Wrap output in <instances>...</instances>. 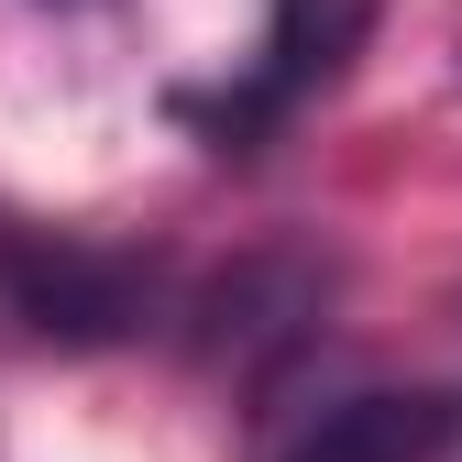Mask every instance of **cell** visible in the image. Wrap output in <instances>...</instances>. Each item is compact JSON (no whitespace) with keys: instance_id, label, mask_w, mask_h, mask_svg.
I'll return each mask as SVG.
<instances>
[{"instance_id":"obj_1","label":"cell","mask_w":462,"mask_h":462,"mask_svg":"<svg viewBox=\"0 0 462 462\" xmlns=\"http://www.w3.org/2000/svg\"><path fill=\"white\" fill-rule=\"evenodd\" d=\"M177 319V264L154 243H99L67 220L0 209V330L44 353H122Z\"/></svg>"},{"instance_id":"obj_2","label":"cell","mask_w":462,"mask_h":462,"mask_svg":"<svg viewBox=\"0 0 462 462\" xmlns=\"http://www.w3.org/2000/svg\"><path fill=\"white\" fill-rule=\"evenodd\" d=\"M374 12H385V0H264V44L231 78H209V88H165V110L199 133V154L254 165V154L286 143L298 110H319L341 78H353Z\"/></svg>"},{"instance_id":"obj_3","label":"cell","mask_w":462,"mask_h":462,"mask_svg":"<svg viewBox=\"0 0 462 462\" xmlns=\"http://www.w3.org/2000/svg\"><path fill=\"white\" fill-rule=\"evenodd\" d=\"M254 462H462V385H319L254 430Z\"/></svg>"},{"instance_id":"obj_4","label":"cell","mask_w":462,"mask_h":462,"mask_svg":"<svg viewBox=\"0 0 462 462\" xmlns=\"http://www.w3.org/2000/svg\"><path fill=\"white\" fill-rule=\"evenodd\" d=\"M330 319V264L319 254H254V264H231L220 286H177V319L165 330H188V353L199 364H243V374H286L319 341Z\"/></svg>"},{"instance_id":"obj_5","label":"cell","mask_w":462,"mask_h":462,"mask_svg":"<svg viewBox=\"0 0 462 462\" xmlns=\"http://www.w3.org/2000/svg\"><path fill=\"white\" fill-rule=\"evenodd\" d=\"M55 12H78V0H55Z\"/></svg>"}]
</instances>
